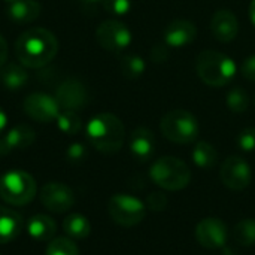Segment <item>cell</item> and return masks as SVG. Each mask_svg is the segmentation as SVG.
<instances>
[{
    "instance_id": "obj_1",
    "label": "cell",
    "mask_w": 255,
    "mask_h": 255,
    "mask_svg": "<svg viewBox=\"0 0 255 255\" xmlns=\"http://www.w3.org/2000/svg\"><path fill=\"white\" fill-rule=\"evenodd\" d=\"M58 52L57 37L43 27L25 30L15 42V55L24 67L40 69Z\"/></svg>"
},
{
    "instance_id": "obj_2",
    "label": "cell",
    "mask_w": 255,
    "mask_h": 255,
    "mask_svg": "<svg viewBox=\"0 0 255 255\" xmlns=\"http://www.w3.org/2000/svg\"><path fill=\"white\" fill-rule=\"evenodd\" d=\"M85 136L90 145L102 154H117L126 139V128L123 121L114 114H97L94 115L87 127Z\"/></svg>"
},
{
    "instance_id": "obj_3",
    "label": "cell",
    "mask_w": 255,
    "mask_h": 255,
    "mask_svg": "<svg viewBox=\"0 0 255 255\" xmlns=\"http://www.w3.org/2000/svg\"><path fill=\"white\" fill-rule=\"evenodd\" d=\"M196 70L199 78L209 87H226L236 76L238 67L233 58L220 52L206 49L196 58Z\"/></svg>"
},
{
    "instance_id": "obj_4",
    "label": "cell",
    "mask_w": 255,
    "mask_h": 255,
    "mask_svg": "<svg viewBox=\"0 0 255 255\" xmlns=\"http://www.w3.org/2000/svg\"><path fill=\"white\" fill-rule=\"evenodd\" d=\"M149 176L155 185L167 191H181L191 182L190 167L176 157H161L149 169Z\"/></svg>"
},
{
    "instance_id": "obj_5",
    "label": "cell",
    "mask_w": 255,
    "mask_h": 255,
    "mask_svg": "<svg viewBox=\"0 0 255 255\" xmlns=\"http://www.w3.org/2000/svg\"><path fill=\"white\" fill-rule=\"evenodd\" d=\"M37 193L34 178L25 170H7L0 176V199L10 206L28 205Z\"/></svg>"
},
{
    "instance_id": "obj_6",
    "label": "cell",
    "mask_w": 255,
    "mask_h": 255,
    "mask_svg": "<svg viewBox=\"0 0 255 255\" xmlns=\"http://www.w3.org/2000/svg\"><path fill=\"white\" fill-rule=\"evenodd\" d=\"M160 128L163 136L178 145H188L199 137V121L185 109H173L167 112L161 121Z\"/></svg>"
},
{
    "instance_id": "obj_7",
    "label": "cell",
    "mask_w": 255,
    "mask_h": 255,
    "mask_svg": "<svg viewBox=\"0 0 255 255\" xmlns=\"http://www.w3.org/2000/svg\"><path fill=\"white\" fill-rule=\"evenodd\" d=\"M146 205L131 194H114L108 200V214L111 220L121 227L139 226L146 217Z\"/></svg>"
},
{
    "instance_id": "obj_8",
    "label": "cell",
    "mask_w": 255,
    "mask_h": 255,
    "mask_svg": "<svg viewBox=\"0 0 255 255\" xmlns=\"http://www.w3.org/2000/svg\"><path fill=\"white\" fill-rule=\"evenodd\" d=\"M97 43L109 52H121L131 43V31L118 19L103 21L96 30Z\"/></svg>"
},
{
    "instance_id": "obj_9",
    "label": "cell",
    "mask_w": 255,
    "mask_h": 255,
    "mask_svg": "<svg viewBox=\"0 0 255 255\" xmlns=\"http://www.w3.org/2000/svg\"><path fill=\"white\" fill-rule=\"evenodd\" d=\"M24 112L37 123H55L63 111L55 96L46 93H31L22 102Z\"/></svg>"
},
{
    "instance_id": "obj_10",
    "label": "cell",
    "mask_w": 255,
    "mask_h": 255,
    "mask_svg": "<svg viewBox=\"0 0 255 255\" xmlns=\"http://www.w3.org/2000/svg\"><path fill=\"white\" fill-rule=\"evenodd\" d=\"M220 178L226 188L232 191H244L251 185L253 170L247 160L239 155H232L223 161Z\"/></svg>"
},
{
    "instance_id": "obj_11",
    "label": "cell",
    "mask_w": 255,
    "mask_h": 255,
    "mask_svg": "<svg viewBox=\"0 0 255 255\" xmlns=\"http://www.w3.org/2000/svg\"><path fill=\"white\" fill-rule=\"evenodd\" d=\"M39 199L43 208L52 214H66L75 205L73 190L63 182H48L39 191Z\"/></svg>"
},
{
    "instance_id": "obj_12",
    "label": "cell",
    "mask_w": 255,
    "mask_h": 255,
    "mask_svg": "<svg viewBox=\"0 0 255 255\" xmlns=\"http://www.w3.org/2000/svg\"><path fill=\"white\" fill-rule=\"evenodd\" d=\"M196 239L206 250H224L229 242V229L220 218H205L196 226Z\"/></svg>"
},
{
    "instance_id": "obj_13",
    "label": "cell",
    "mask_w": 255,
    "mask_h": 255,
    "mask_svg": "<svg viewBox=\"0 0 255 255\" xmlns=\"http://www.w3.org/2000/svg\"><path fill=\"white\" fill-rule=\"evenodd\" d=\"M55 99L58 100L63 111L78 112L87 106L88 91L81 81L70 78L58 85L55 91Z\"/></svg>"
},
{
    "instance_id": "obj_14",
    "label": "cell",
    "mask_w": 255,
    "mask_h": 255,
    "mask_svg": "<svg viewBox=\"0 0 255 255\" xmlns=\"http://www.w3.org/2000/svg\"><path fill=\"white\" fill-rule=\"evenodd\" d=\"M130 152L134 160L139 163L149 161L157 149V140L154 133L146 127H137L131 131L130 136Z\"/></svg>"
},
{
    "instance_id": "obj_15",
    "label": "cell",
    "mask_w": 255,
    "mask_h": 255,
    "mask_svg": "<svg viewBox=\"0 0 255 255\" xmlns=\"http://www.w3.org/2000/svg\"><path fill=\"white\" fill-rule=\"evenodd\" d=\"M197 37V27L190 19H175L164 31V43L169 48H184Z\"/></svg>"
},
{
    "instance_id": "obj_16",
    "label": "cell",
    "mask_w": 255,
    "mask_h": 255,
    "mask_svg": "<svg viewBox=\"0 0 255 255\" xmlns=\"http://www.w3.org/2000/svg\"><path fill=\"white\" fill-rule=\"evenodd\" d=\"M211 31L218 42L229 43L236 39L239 33V21L229 9H220L211 19Z\"/></svg>"
},
{
    "instance_id": "obj_17",
    "label": "cell",
    "mask_w": 255,
    "mask_h": 255,
    "mask_svg": "<svg viewBox=\"0 0 255 255\" xmlns=\"http://www.w3.org/2000/svg\"><path fill=\"white\" fill-rule=\"evenodd\" d=\"M36 140L34 130L27 124H18L6 131L4 136L0 137V143L3 146L4 154L7 155L12 151H21L31 146Z\"/></svg>"
},
{
    "instance_id": "obj_18",
    "label": "cell",
    "mask_w": 255,
    "mask_h": 255,
    "mask_svg": "<svg viewBox=\"0 0 255 255\" xmlns=\"http://www.w3.org/2000/svg\"><path fill=\"white\" fill-rule=\"evenodd\" d=\"M24 229L28 238L37 242H49L55 238L57 223L49 215L37 214L28 218V221L24 224Z\"/></svg>"
},
{
    "instance_id": "obj_19",
    "label": "cell",
    "mask_w": 255,
    "mask_h": 255,
    "mask_svg": "<svg viewBox=\"0 0 255 255\" xmlns=\"http://www.w3.org/2000/svg\"><path fill=\"white\" fill-rule=\"evenodd\" d=\"M24 224L22 217L16 211L0 205V245L15 241L22 233Z\"/></svg>"
},
{
    "instance_id": "obj_20",
    "label": "cell",
    "mask_w": 255,
    "mask_h": 255,
    "mask_svg": "<svg viewBox=\"0 0 255 255\" xmlns=\"http://www.w3.org/2000/svg\"><path fill=\"white\" fill-rule=\"evenodd\" d=\"M40 15V4L36 0H16L7 4V16L16 24H28Z\"/></svg>"
},
{
    "instance_id": "obj_21",
    "label": "cell",
    "mask_w": 255,
    "mask_h": 255,
    "mask_svg": "<svg viewBox=\"0 0 255 255\" xmlns=\"http://www.w3.org/2000/svg\"><path fill=\"white\" fill-rule=\"evenodd\" d=\"M0 82L7 90H19L28 82V73L24 66L9 63L0 69Z\"/></svg>"
},
{
    "instance_id": "obj_22",
    "label": "cell",
    "mask_w": 255,
    "mask_h": 255,
    "mask_svg": "<svg viewBox=\"0 0 255 255\" xmlns=\"http://www.w3.org/2000/svg\"><path fill=\"white\" fill-rule=\"evenodd\" d=\"M191 158L197 167L206 170V169H212L218 164L220 154L212 143H209L206 140H199V142H196V145L193 148Z\"/></svg>"
},
{
    "instance_id": "obj_23",
    "label": "cell",
    "mask_w": 255,
    "mask_h": 255,
    "mask_svg": "<svg viewBox=\"0 0 255 255\" xmlns=\"http://www.w3.org/2000/svg\"><path fill=\"white\" fill-rule=\"evenodd\" d=\"M63 232L70 239H85L91 233V223L82 214H70L63 220Z\"/></svg>"
},
{
    "instance_id": "obj_24",
    "label": "cell",
    "mask_w": 255,
    "mask_h": 255,
    "mask_svg": "<svg viewBox=\"0 0 255 255\" xmlns=\"http://www.w3.org/2000/svg\"><path fill=\"white\" fill-rule=\"evenodd\" d=\"M120 69H121V73L127 79H136L145 73L146 63L140 55L126 54V55L120 57Z\"/></svg>"
},
{
    "instance_id": "obj_25",
    "label": "cell",
    "mask_w": 255,
    "mask_h": 255,
    "mask_svg": "<svg viewBox=\"0 0 255 255\" xmlns=\"http://www.w3.org/2000/svg\"><path fill=\"white\" fill-rule=\"evenodd\" d=\"M233 239L236 244L242 247H254L255 245V220L254 218H247L239 221L235 229H233Z\"/></svg>"
},
{
    "instance_id": "obj_26",
    "label": "cell",
    "mask_w": 255,
    "mask_h": 255,
    "mask_svg": "<svg viewBox=\"0 0 255 255\" xmlns=\"http://www.w3.org/2000/svg\"><path fill=\"white\" fill-rule=\"evenodd\" d=\"M55 124L64 134H69V136L78 134L82 128V121L79 115L73 111H61Z\"/></svg>"
},
{
    "instance_id": "obj_27",
    "label": "cell",
    "mask_w": 255,
    "mask_h": 255,
    "mask_svg": "<svg viewBox=\"0 0 255 255\" xmlns=\"http://www.w3.org/2000/svg\"><path fill=\"white\" fill-rule=\"evenodd\" d=\"M227 108L235 114H242L250 106V96L245 88L242 87H233L226 97Z\"/></svg>"
},
{
    "instance_id": "obj_28",
    "label": "cell",
    "mask_w": 255,
    "mask_h": 255,
    "mask_svg": "<svg viewBox=\"0 0 255 255\" xmlns=\"http://www.w3.org/2000/svg\"><path fill=\"white\" fill-rule=\"evenodd\" d=\"M45 255H79V248L70 238H54L49 241Z\"/></svg>"
},
{
    "instance_id": "obj_29",
    "label": "cell",
    "mask_w": 255,
    "mask_h": 255,
    "mask_svg": "<svg viewBox=\"0 0 255 255\" xmlns=\"http://www.w3.org/2000/svg\"><path fill=\"white\" fill-rule=\"evenodd\" d=\"M238 148L244 152H254L255 151V128L247 127L238 136Z\"/></svg>"
},
{
    "instance_id": "obj_30",
    "label": "cell",
    "mask_w": 255,
    "mask_h": 255,
    "mask_svg": "<svg viewBox=\"0 0 255 255\" xmlns=\"http://www.w3.org/2000/svg\"><path fill=\"white\" fill-rule=\"evenodd\" d=\"M87 154H88L87 146L81 142H73L66 149V158H67V161H70L73 164L82 163L87 158Z\"/></svg>"
},
{
    "instance_id": "obj_31",
    "label": "cell",
    "mask_w": 255,
    "mask_h": 255,
    "mask_svg": "<svg viewBox=\"0 0 255 255\" xmlns=\"http://www.w3.org/2000/svg\"><path fill=\"white\" fill-rule=\"evenodd\" d=\"M106 12L112 15H126L131 9V0H102Z\"/></svg>"
},
{
    "instance_id": "obj_32",
    "label": "cell",
    "mask_w": 255,
    "mask_h": 255,
    "mask_svg": "<svg viewBox=\"0 0 255 255\" xmlns=\"http://www.w3.org/2000/svg\"><path fill=\"white\" fill-rule=\"evenodd\" d=\"M169 205V199L164 193H151L146 199V208L154 212L164 211Z\"/></svg>"
},
{
    "instance_id": "obj_33",
    "label": "cell",
    "mask_w": 255,
    "mask_h": 255,
    "mask_svg": "<svg viewBox=\"0 0 255 255\" xmlns=\"http://www.w3.org/2000/svg\"><path fill=\"white\" fill-rule=\"evenodd\" d=\"M151 60L154 63H164L170 57V48L166 43H157L151 49Z\"/></svg>"
},
{
    "instance_id": "obj_34",
    "label": "cell",
    "mask_w": 255,
    "mask_h": 255,
    "mask_svg": "<svg viewBox=\"0 0 255 255\" xmlns=\"http://www.w3.org/2000/svg\"><path fill=\"white\" fill-rule=\"evenodd\" d=\"M241 73L245 79L255 82V54L244 60V63L241 66Z\"/></svg>"
},
{
    "instance_id": "obj_35",
    "label": "cell",
    "mask_w": 255,
    "mask_h": 255,
    "mask_svg": "<svg viewBox=\"0 0 255 255\" xmlns=\"http://www.w3.org/2000/svg\"><path fill=\"white\" fill-rule=\"evenodd\" d=\"M6 60H7V43L4 37L0 34V69L6 64Z\"/></svg>"
},
{
    "instance_id": "obj_36",
    "label": "cell",
    "mask_w": 255,
    "mask_h": 255,
    "mask_svg": "<svg viewBox=\"0 0 255 255\" xmlns=\"http://www.w3.org/2000/svg\"><path fill=\"white\" fill-rule=\"evenodd\" d=\"M6 127H7V115L0 106V134L6 130Z\"/></svg>"
},
{
    "instance_id": "obj_37",
    "label": "cell",
    "mask_w": 255,
    "mask_h": 255,
    "mask_svg": "<svg viewBox=\"0 0 255 255\" xmlns=\"http://www.w3.org/2000/svg\"><path fill=\"white\" fill-rule=\"evenodd\" d=\"M250 18H251V22L254 24L255 27V0H253L251 4H250Z\"/></svg>"
},
{
    "instance_id": "obj_38",
    "label": "cell",
    "mask_w": 255,
    "mask_h": 255,
    "mask_svg": "<svg viewBox=\"0 0 255 255\" xmlns=\"http://www.w3.org/2000/svg\"><path fill=\"white\" fill-rule=\"evenodd\" d=\"M82 3H88V4H93V3H97V1H102V0H81Z\"/></svg>"
},
{
    "instance_id": "obj_39",
    "label": "cell",
    "mask_w": 255,
    "mask_h": 255,
    "mask_svg": "<svg viewBox=\"0 0 255 255\" xmlns=\"http://www.w3.org/2000/svg\"><path fill=\"white\" fill-rule=\"evenodd\" d=\"M6 154H4V151H3V146H1V143H0V157H4Z\"/></svg>"
},
{
    "instance_id": "obj_40",
    "label": "cell",
    "mask_w": 255,
    "mask_h": 255,
    "mask_svg": "<svg viewBox=\"0 0 255 255\" xmlns=\"http://www.w3.org/2000/svg\"><path fill=\"white\" fill-rule=\"evenodd\" d=\"M4 1H6L7 4H10V3H13V1H16V0H4Z\"/></svg>"
},
{
    "instance_id": "obj_41",
    "label": "cell",
    "mask_w": 255,
    "mask_h": 255,
    "mask_svg": "<svg viewBox=\"0 0 255 255\" xmlns=\"http://www.w3.org/2000/svg\"><path fill=\"white\" fill-rule=\"evenodd\" d=\"M254 102H255V97H254Z\"/></svg>"
},
{
    "instance_id": "obj_42",
    "label": "cell",
    "mask_w": 255,
    "mask_h": 255,
    "mask_svg": "<svg viewBox=\"0 0 255 255\" xmlns=\"http://www.w3.org/2000/svg\"><path fill=\"white\" fill-rule=\"evenodd\" d=\"M0 255H1V254H0Z\"/></svg>"
}]
</instances>
